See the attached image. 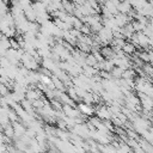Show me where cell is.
I'll return each instance as SVG.
<instances>
[{
    "label": "cell",
    "mask_w": 153,
    "mask_h": 153,
    "mask_svg": "<svg viewBox=\"0 0 153 153\" xmlns=\"http://www.w3.org/2000/svg\"><path fill=\"white\" fill-rule=\"evenodd\" d=\"M123 51L127 54V55H133V54H135L136 53V45L134 44V43H131V42H129V41H127L126 42V44L123 45Z\"/></svg>",
    "instance_id": "6"
},
{
    "label": "cell",
    "mask_w": 153,
    "mask_h": 153,
    "mask_svg": "<svg viewBox=\"0 0 153 153\" xmlns=\"http://www.w3.org/2000/svg\"><path fill=\"white\" fill-rule=\"evenodd\" d=\"M23 123V122H22ZM22 123H19L18 121H16V122H12V124H13V128H14V136H13V140H17V139H20L25 133H26V129H25V127L22 124Z\"/></svg>",
    "instance_id": "1"
},
{
    "label": "cell",
    "mask_w": 153,
    "mask_h": 153,
    "mask_svg": "<svg viewBox=\"0 0 153 153\" xmlns=\"http://www.w3.org/2000/svg\"><path fill=\"white\" fill-rule=\"evenodd\" d=\"M152 127H153V121H152Z\"/></svg>",
    "instance_id": "14"
},
{
    "label": "cell",
    "mask_w": 153,
    "mask_h": 153,
    "mask_svg": "<svg viewBox=\"0 0 153 153\" xmlns=\"http://www.w3.org/2000/svg\"><path fill=\"white\" fill-rule=\"evenodd\" d=\"M78 109L82 112V114H85V115H87V116H91L96 110L92 108V105L91 104H87V103H79V106H78Z\"/></svg>",
    "instance_id": "4"
},
{
    "label": "cell",
    "mask_w": 153,
    "mask_h": 153,
    "mask_svg": "<svg viewBox=\"0 0 153 153\" xmlns=\"http://www.w3.org/2000/svg\"><path fill=\"white\" fill-rule=\"evenodd\" d=\"M143 33L147 35L148 37H153V26H152L151 24L146 25V27L143 29Z\"/></svg>",
    "instance_id": "12"
},
{
    "label": "cell",
    "mask_w": 153,
    "mask_h": 153,
    "mask_svg": "<svg viewBox=\"0 0 153 153\" xmlns=\"http://www.w3.org/2000/svg\"><path fill=\"white\" fill-rule=\"evenodd\" d=\"M24 13H25V17H26L27 20H30V22H36L37 13H36V11L33 10L32 4L29 5V6H26V7H24Z\"/></svg>",
    "instance_id": "2"
},
{
    "label": "cell",
    "mask_w": 153,
    "mask_h": 153,
    "mask_svg": "<svg viewBox=\"0 0 153 153\" xmlns=\"http://www.w3.org/2000/svg\"><path fill=\"white\" fill-rule=\"evenodd\" d=\"M31 1H32V2H33V1H36V0H31Z\"/></svg>",
    "instance_id": "13"
},
{
    "label": "cell",
    "mask_w": 153,
    "mask_h": 153,
    "mask_svg": "<svg viewBox=\"0 0 153 153\" xmlns=\"http://www.w3.org/2000/svg\"><path fill=\"white\" fill-rule=\"evenodd\" d=\"M115 20H116V24H117L118 26H121V27L124 26L126 24L130 23L128 14H124V13H117V14L115 16Z\"/></svg>",
    "instance_id": "3"
},
{
    "label": "cell",
    "mask_w": 153,
    "mask_h": 153,
    "mask_svg": "<svg viewBox=\"0 0 153 153\" xmlns=\"http://www.w3.org/2000/svg\"><path fill=\"white\" fill-rule=\"evenodd\" d=\"M100 53L103 54V56H104L105 59H111L112 55L115 54L112 47H109V45H104V47H102V48H100Z\"/></svg>",
    "instance_id": "7"
},
{
    "label": "cell",
    "mask_w": 153,
    "mask_h": 153,
    "mask_svg": "<svg viewBox=\"0 0 153 153\" xmlns=\"http://www.w3.org/2000/svg\"><path fill=\"white\" fill-rule=\"evenodd\" d=\"M121 1H126V0H121Z\"/></svg>",
    "instance_id": "15"
},
{
    "label": "cell",
    "mask_w": 153,
    "mask_h": 153,
    "mask_svg": "<svg viewBox=\"0 0 153 153\" xmlns=\"http://www.w3.org/2000/svg\"><path fill=\"white\" fill-rule=\"evenodd\" d=\"M123 72H124V69H122V68L118 67V66H115L114 69L111 71V74L114 75L115 79H120V78H122V75H123Z\"/></svg>",
    "instance_id": "10"
},
{
    "label": "cell",
    "mask_w": 153,
    "mask_h": 153,
    "mask_svg": "<svg viewBox=\"0 0 153 153\" xmlns=\"http://www.w3.org/2000/svg\"><path fill=\"white\" fill-rule=\"evenodd\" d=\"M97 62L98 61H97L94 54L93 53H88L87 56H86V65H88V66H96Z\"/></svg>",
    "instance_id": "9"
},
{
    "label": "cell",
    "mask_w": 153,
    "mask_h": 153,
    "mask_svg": "<svg viewBox=\"0 0 153 153\" xmlns=\"http://www.w3.org/2000/svg\"><path fill=\"white\" fill-rule=\"evenodd\" d=\"M133 8V6L126 0V1H121L118 5H117V10L120 13H124V14H128L129 11Z\"/></svg>",
    "instance_id": "5"
},
{
    "label": "cell",
    "mask_w": 153,
    "mask_h": 153,
    "mask_svg": "<svg viewBox=\"0 0 153 153\" xmlns=\"http://www.w3.org/2000/svg\"><path fill=\"white\" fill-rule=\"evenodd\" d=\"M133 23V26H134V29H135V32H140V31H143V29L146 27V25L145 24H142V23H140L139 20H133L131 22Z\"/></svg>",
    "instance_id": "11"
},
{
    "label": "cell",
    "mask_w": 153,
    "mask_h": 153,
    "mask_svg": "<svg viewBox=\"0 0 153 153\" xmlns=\"http://www.w3.org/2000/svg\"><path fill=\"white\" fill-rule=\"evenodd\" d=\"M136 76V72H135V68L133 69V68H128V69H124V72H123V75H122V78H124V79H130V78H135Z\"/></svg>",
    "instance_id": "8"
}]
</instances>
